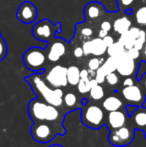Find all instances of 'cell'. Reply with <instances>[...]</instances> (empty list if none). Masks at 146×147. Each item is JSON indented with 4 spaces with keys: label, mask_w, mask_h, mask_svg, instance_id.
I'll return each mask as SVG.
<instances>
[{
    "label": "cell",
    "mask_w": 146,
    "mask_h": 147,
    "mask_svg": "<svg viewBox=\"0 0 146 147\" xmlns=\"http://www.w3.org/2000/svg\"><path fill=\"white\" fill-rule=\"evenodd\" d=\"M71 112L67 107L58 108L38 98L32 99L28 104V114L33 122H48L57 128L59 135H64L66 129L63 127V120L67 113Z\"/></svg>",
    "instance_id": "cell-1"
},
{
    "label": "cell",
    "mask_w": 146,
    "mask_h": 147,
    "mask_svg": "<svg viewBox=\"0 0 146 147\" xmlns=\"http://www.w3.org/2000/svg\"><path fill=\"white\" fill-rule=\"evenodd\" d=\"M24 80L29 84L38 98L58 108L63 107V90L61 88H53L49 86L40 73H34L25 77Z\"/></svg>",
    "instance_id": "cell-2"
},
{
    "label": "cell",
    "mask_w": 146,
    "mask_h": 147,
    "mask_svg": "<svg viewBox=\"0 0 146 147\" xmlns=\"http://www.w3.org/2000/svg\"><path fill=\"white\" fill-rule=\"evenodd\" d=\"M104 109L96 104H84L81 107V121L86 127L97 130L105 125Z\"/></svg>",
    "instance_id": "cell-3"
},
{
    "label": "cell",
    "mask_w": 146,
    "mask_h": 147,
    "mask_svg": "<svg viewBox=\"0 0 146 147\" xmlns=\"http://www.w3.org/2000/svg\"><path fill=\"white\" fill-rule=\"evenodd\" d=\"M46 51L41 47H31L24 52L22 61L29 70L39 72L44 70L46 64Z\"/></svg>",
    "instance_id": "cell-4"
},
{
    "label": "cell",
    "mask_w": 146,
    "mask_h": 147,
    "mask_svg": "<svg viewBox=\"0 0 146 147\" xmlns=\"http://www.w3.org/2000/svg\"><path fill=\"white\" fill-rule=\"evenodd\" d=\"M30 133L33 139L39 143H47L54 139L59 134L56 127L48 122H34L30 128Z\"/></svg>",
    "instance_id": "cell-5"
},
{
    "label": "cell",
    "mask_w": 146,
    "mask_h": 147,
    "mask_svg": "<svg viewBox=\"0 0 146 147\" xmlns=\"http://www.w3.org/2000/svg\"><path fill=\"white\" fill-rule=\"evenodd\" d=\"M135 136V129L129 124L124 125L120 128L111 130L109 136H108V141L110 144L114 146H127L132 143Z\"/></svg>",
    "instance_id": "cell-6"
},
{
    "label": "cell",
    "mask_w": 146,
    "mask_h": 147,
    "mask_svg": "<svg viewBox=\"0 0 146 147\" xmlns=\"http://www.w3.org/2000/svg\"><path fill=\"white\" fill-rule=\"evenodd\" d=\"M67 68L63 65H54L45 74V81L53 88H62L68 85Z\"/></svg>",
    "instance_id": "cell-7"
},
{
    "label": "cell",
    "mask_w": 146,
    "mask_h": 147,
    "mask_svg": "<svg viewBox=\"0 0 146 147\" xmlns=\"http://www.w3.org/2000/svg\"><path fill=\"white\" fill-rule=\"evenodd\" d=\"M123 100L126 102V105H134V106H142L145 102L146 93L143 89L138 85L123 86L120 90Z\"/></svg>",
    "instance_id": "cell-8"
},
{
    "label": "cell",
    "mask_w": 146,
    "mask_h": 147,
    "mask_svg": "<svg viewBox=\"0 0 146 147\" xmlns=\"http://www.w3.org/2000/svg\"><path fill=\"white\" fill-rule=\"evenodd\" d=\"M56 29L57 26L51 23V21H49L48 19H43L33 25L32 35L37 40L48 43L54 38Z\"/></svg>",
    "instance_id": "cell-9"
},
{
    "label": "cell",
    "mask_w": 146,
    "mask_h": 147,
    "mask_svg": "<svg viewBox=\"0 0 146 147\" xmlns=\"http://www.w3.org/2000/svg\"><path fill=\"white\" fill-rule=\"evenodd\" d=\"M128 122L129 115L127 114L125 108L115 111H110V112H108V114L106 115L105 118V125L109 129V131L120 128L124 125H127Z\"/></svg>",
    "instance_id": "cell-10"
},
{
    "label": "cell",
    "mask_w": 146,
    "mask_h": 147,
    "mask_svg": "<svg viewBox=\"0 0 146 147\" xmlns=\"http://www.w3.org/2000/svg\"><path fill=\"white\" fill-rule=\"evenodd\" d=\"M137 65L135 59L129 56L127 51H125L121 56L117 57V67L116 71L119 75L124 76V77H128V76H132L135 74L137 69Z\"/></svg>",
    "instance_id": "cell-11"
},
{
    "label": "cell",
    "mask_w": 146,
    "mask_h": 147,
    "mask_svg": "<svg viewBox=\"0 0 146 147\" xmlns=\"http://www.w3.org/2000/svg\"><path fill=\"white\" fill-rule=\"evenodd\" d=\"M38 11L36 6L30 1H24L20 4L16 12V17L20 22L25 24H31L36 20Z\"/></svg>",
    "instance_id": "cell-12"
},
{
    "label": "cell",
    "mask_w": 146,
    "mask_h": 147,
    "mask_svg": "<svg viewBox=\"0 0 146 147\" xmlns=\"http://www.w3.org/2000/svg\"><path fill=\"white\" fill-rule=\"evenodd\" d=\"M46 56L50 62H57L66 53V43L63 39H52L46 47Z\"/></svg>",
    "instance_id": "cell-13"
},
{
    "label": "cell",
    "mask_w": 146,
    "mask_h": 147,
    "mask_svg": "<svg viewBox=\"0 0 146 147\" xmlns=\"http://www.w3.org/2000/svg\"><path fill=\"white\" fill-rule=\"evenodd\" d=\"M105 13V8L99 2H89L84 8V16L87 21L99 20Z\"/></svg>",
    "instance_id": "cell-14"
},
{
    "label": "cell",
    "mask_w": 146,
    "mask_h": 147,
    "mask_svg": "<svg viewBox=\"0 0 146 147\" xmlns=\"http://www.w3.org/2000/svg\"><path fill=\"white\" fill-rule=\"evenodd\" d=\"M129 124L135 130H143L146 126V108L139 106L129 116Z\"/></svg>",
    "instance_id": "cell-15"
},
{
    "label": "cell",
    "mask_w": 146,
    "mask_h": 147,
    "mask_svg": "<svg viewBox=\"0 0 146 147\" xmlns=\"http://www.w3.org/2000/svg\"><path fill=\"white\" fill-rule=\"evenodd\" d=\"M102 107H103L104 110L107 111V112L125 108L123 101L121 100L119 97L114 96V95H111V96L106 97V98L103 100V102H102Z\"/></svg>",
    "instance_id": "cell-16"
},
{
    "label": "cell",
    "mask_w": 146,
    "mask_h": 147,
    "mask_svg": "<svg viewBox=\"0 0 146 147\" xmlns=\"http://www.w3.org/2000/svg\"><path fill=\"white\" fill-rule=\"evenodd\" d=\"M131 26H132V22H131V20L125 15L116 18L112 23L113 31L119 35L126 32V31H128Z\"/></svg>",
    "instance_id": "cell-17"
},
{
    "label": "cell",
    "mask_w": 146,
    "mask_h": 147,
    "mask_svg": "<svg viewBox=\"0 0 146 147\" xmlns=\"http://www.w3.org/2000/svg\"><path fill=\"white\" fill-rule=\"evenodd\" d=\"M90 43H91V55L101 57L106 53L107 47L105 46L102 38H100V37L92 38L90 39Z\"/></svg>",
    "instance_id": "cell-18"
},
{
    "label": "cell",
    "mask_w": 146,
    "mask_h": 147,
    "mask_svg": "<svg viewBox=\"0 0 146 147\" xmlns=\"http://www.w3.org/2000/svg\"><path fill=\"white\" fill-rule=\"evenodd\" d=\"M116 67H117V58L116 57H108L106 60H104L102 65L98 68L96 72L106 76L107 74L111 73V72L116 71Z\"/></svg>",
    "instance_id": "cell-19"
},
{
    "label": "cell",
    "mask_w": 146,
    "mask_h": 147,
    "mask_svg": "<svg viewBox=\"0 0 146 147\" xmlns=\"http://www.w3.org/2000/svg\"><path fill=\"white\" fill-rule=\"evenodd\" d=\"M67 81L69 85L76 86L80 80V69L76 65L67 67Z\"/></svg>",
    "instance_id": "cell-20"
},
{
    "label": "cell",
    "mask_w": 146,
    "mask_h": 147,
    "mask_svg": "<svg viewBox=\"0 0 146 147\" xmlns=\"http://www.w3.org/2000/svg\"><path fill=\"white\" fill-rule=\"evenodd\" d=\"M126 51V49L124 48L122 44L119 41H114L113 44H111L110 46L107 47L106 53L109 57H119Z\"/></svg>",
    "instance_id": "cell-21"
},
{
    "label": "cell",
    "mask_w": 146,
    "mask_h": 147,
    "mask_svg": "<svg viewBox=\"0 0 146 147\" xmlns=\"http://www.w3.org/2000/svg\"><path fill=\"white\" fill-rule=\"evenodd\" d=\"M63 104L71 111L76 110L78 108V98L76 94H74L73 92H68L63 95Z\"/></svg>",
    "instance_id": "cell-22"
},
{
    "label": "cell",
    "mask_w": 146,
    "mask_h": 147,
    "mask_svg": "<svg viewBox=\"0 0 146 147\" xmlns=\"http://www.w3.org/2000/svg\"><path fill=\"white\" fill-rule=\"evenodd\" d=\"M134 19L137 25L146 29V4L138 7L134 11Z\"/></svg>",
    "instance_id": "cell-23"
},
{
    "label": "cell",
    "mask_w": 146,
    "mask_h": 147,
    "mask_svg": "<svg viewBox=\"0 0 146 147\" xmlns=\"http://www.w3.org/2000/svg\"><path fill=\"white\" fill-rule=\"evenodd\" d=\"M117 41H119V42L124 46V48L126 49V50H129L130 48L134 47V44H135V38L130 34L129 31H126V32L119 35V38Z\"/></svg>",
    "instance_id": "cell-24"
},
{
    "label": "cell",
    "mask_w": 146,
    "mask_h": 147,
    "mask_svg": "<svg viewBox=\"0 0 146 147\" xmlns=\"http://www.w3.org/2000/svg\"><path fill=\"white\" fill-rule=\"evenodd\" d=\"M89 95L93 100H101L104 97V89L100 84H97V85L91 87V89L89 90Z\"/></svg>",
    "instance_id": "cell-25"
},
{
    "label": "cell",
    "mask_w": 146,
    "mask_h": 147,
    "mask_svg": "<svg viewBox=\"0 0 146 147\" xmlns=\"http://www.w3.org/2000/svg\"><path fill=\"white\" fill-rule=\"evenodd\" d=\"M77 90L81 94H85L88 93L89 90L91 89V85H90V78H80L79 82L77 83Z\"/></svg>",
    "instance_id": "cell-26"
},
{
    "label": "cell",
    "mask_w": 146,
    "mask_h": 147,
    "mask_svg": "<svg viewBox=\"0 0 146 147\" xmlns=\"http://www.w3.org/2000/svg\"><path fill=\"white\" fill-rule=\"evenodd\" d=\"M104 62V60L100 57H97V56H94L92 58L89 59L88 61V68H89L90 71H93V72H96L97 69L102 65V63Z\"/></svg>",
    "instance_id": "cell-27"
},
{
    "label": "cell",
    "mask_w": 146,
    "mask_h": 147,
    "mask_svg": "<svg viewBox=\"0 0 146 147\" xmlns=\"http://www.w3.org/2000/svg\"><path fill=\"white\" fill-rule=\"evenodd\" d=\"M146 43V29H141L140 35L135 39V44H134V48H136L137 50L141 51L143 48V46Z\"/></svg>",
    "instance_id": "cell-28"
},
{
    "label": "cell",
    "mask_w": 146,
    "mask_h": 147,
    "mask_svg": "<svg viewBox=\"0 0 146 147\" xmlns=\"http://www.w3.org/2000/svg\"><path fill=\"white\" fill-rule=\"evenodd\" d=\"M105 81L111 86H116L119 83V76L116 72H111L105 76Z\"/></svg>",
    "instance_id": "cell-29"
},
{
    "label": "cell",
    "mask_w": 146,
    "mask_h": 147,
    "mask_svg": "<svg viewBox=\"0 0 146 147\" xmlns=\"http://www.w3.org/2000/svg\"><path fill=\"white\" fill-rule=\"evenodd\" d=\"M80 34H81V36L83 37L85 40H88V39L93 36L94 31L92 28L88 27V26H84V27H82L81 30H80Z\"/></svg>",
    "instance_id": "cell-30"
},
{
    "label": "cell",
    "mask_w": 146,
    "mask_h": 147,
    "mask_svg": "<svg viewBox=\"0 0 146 147\" xmlns=\"http://www.w3.org/2000/svg\"><path fill=\"white\" fill-rule=\"evenodd\" d=\"M6 55H7V45H6L3 37L0 35V61L5 58Z\"/></svg>",
    "instance_id": "cell-31"
},
{
    "label": "cell",
    "mask_w": 146,
    "mask_h": 147,
    "mask_svg": "<svg viewBox=\"0 0 146 147\" xmlns=\"http://www.w3.org/2000/svg\"><path fill=\"white\" fill-rule=\"evenodd\" d=\"M146 73V62L145 61H141L139 64L138 68H137V74H136V79L140 80L141 77Z\"/></svg>",
    "instance_id": "cell-32"
},
{
    "label": "cell",
    "mask_w": 146,
    "mask_h": 147,
    "mask_svg": "<svg viewBox=\"0 0 146 147\" xmlns=\"http://www.w3.org/2000/svg\"><path fill=\"white\" fill-rule=\"evenodd\" d=\"M81 47H82V49H83L84 56H89V55H91V43H90V39L84 41Z\"/></svg>",
    "instance_id": "cell-33"
},
{
    "label": "cell",
    "mask_w": 146,
    "mask_h": 147,
    "mask_svg": "<svg viewBox=\"0 0 146 147\" xmlns=\"http://www.w3.org/2000/svg\"><path fill=\"white\" fill-rule=\"evenodd\" d=\"M100 29L106 31V32H109L112 30V23L108 20H103L100 24Z\"/></svg>",
    "instance_id": "cell-34"
},
{
    "label": "cell",
    "mask_w": 146,
    "mask_h": 147,
    "mask_svg": "<svg viewBox=\"0 0 146 147\" xmlns=\"http://www.w3.org/2000/svg\"><path fill=\"white\" fill-rule=\"evenodd\" d=\"M127 53L129 54V56L132 57L133 59H138L139 57H140V51L137 50L136 48H134V47H132V48H130L129 50H126Z\"/></svg>",
    "instance_id": "cell-35"
},
{
    "label": "cell",
    "mask_w": 146,
    "mask_h": 147,
    "mask_svg": "<svg viewBox=\"0 0 146 147\" xmlns=\"http://www.w3.org/2000/svg\"><path fill=\"white\" fill-rule=\"evenodd\" d=\"M129 32H130V34L132 35L133 37H134L135 39L137 38V37L140 35V32H141V28L137 27V26H131L130 28H129Z\"/></svg>",
    "instance_id": "cell-36"
},
{
    "label": "cell",
    "mask_w": 146,
    "mask_h": 147,
    "mask_svg": "<svg viewBox=\"0 0 146 147\" xmlns=\"http://www.w3.org/2000/svg\"><path fill=\"white\" fill-rule=\"evenodd\" d=\"M73 55L76 57V58H81V57L84 56V52H83V49H82L81 46H77L74 48L73 50Z\"/></svg>",
    "instance_id": "cell-37"
},
{
    "label": "cell",
    "mask_w": 146,
    "mask_h": 147,
    "mask_svg": "<svg viewBox=\"0 0 146 147\" xmlns=\"http://www.w3.org/2000/svg\"><path fill=\"white\" fill-rule=\"evenodd\" d=\"M102 40H103V42H104V44H105L106 47L110 46L111 44L114 43V38H113V36H111V35H109V34H107L105 37H103Z\"/></svg>",
    "instance_id": "cell-38"
},
{
    "label": "cell",
    "mask_w": 146,
    "mask_h": 147,
    "mask_svg": "<svg viewBox=\"0 0 146 147\" xmlns=\"http://www.w3.org/2000/svg\"><path fill=\"white\" fill-rule=\"evenodd\" d=\"M134 0H119V5L122 8H128L133 4Z\"/></svg>",
    "instance_id": "cell-39"
},
{
    "label": "cell",
    "mask_w": 146,
    "mask_h": 147,
    "mask_svg": "<svg viewBox=\"0 0 146 147\" xmlns=\"http://www.w3.org/2000/svg\"><path fill=\"white\" fill-rule=\"evenodd\" d=\"M123 86H131L134 85V79H133L131 76H128V77H125V79L123 80Z\"/></svg>",
    "instance_id": "cell-40"
},
{
    "label": "cell",
    "mask_w": 146,
    "mask_h": 147,
    "mask_svg": "<svg viewBox=\"0 0 146 147\" xmlns=\"http://www.w3.org/2000/svg\"><path fill=\"white\" fill-rule=\"evenodd\" d=\"M94 78H95L96 81L98 82V84H102L103 82H105V76L102 75V74H100V73H97V72L95 73Z\"/></svg>",
    "instance_id": "cell-41"
},
{
    "label": "cell",
    "mask_w": 146,
    "mask_h": 147,
    "mask_svg": "<svg viewBox=\"0 0 146 147\" xmlns=\"http://www.w3.org/2000/svg\"><path fill=\"white\" fill-rule=\"evenodd\" d=\"M136 108H137V106H134V105H126V106H125L126 112H127V114H128L129 116H130V115L134 112Z\"/></svg>",
    "instance_id": "cell-42"
},
{
    "label": "cell",
    "mask_w": 146,
    "mask_h": 147,
    "mask_svg": "<svg viewBox=\"0 0 146 147\" xmlns=\"http://www.w3.org/2000/svg\"><path fill=\"white\" fill-rule=\"evenodd\" d=\"M80 78H89V70L88 69L80 70Z\"/></svg>",
    "instance_id": "cell-43"
},
{
    "label": "cell",
    "mask_w": 146,
    "mask_h": 147,
    "mask_svg": "<svg viewBox=\"0 0 146 147\" xmlns=\"http://www.w3.org/2000/svg\"><path fill=\"white\" fill-rule=\"evenodd\" d=\"M139 81L141 82V88H142L143 91L146 93V73L141 77V79L139 80Z\"/></svg>",
    "instance_id": "cell-44"
},
{
    "label": "cell",
    "mask_w": 146,
    "mask_h": 147,
    "mask_svg": "<svg viewBox=\"0 0 146 147\" xmlns=\"http://www.w3.org/2000/svg\"><path fill=\"white\" fill-rule=\"evenodd\" d=\"M107 34H109V32H106V31L100 29L99 33H98V37H100V38H103V37H105Z\"/></svg>",
    "instance_id": "cell-45"
},
{
    "label": "cell",
    "mask_w": 146,
    "mask_h": 147,
    "mask_svg": "<svg viewBox=\"0 0 146 147\" xmlns=\"http://www.w3.org/2000/svg\"><path fill=\"white\" fill-rule=\"evenodd\" d=\"M141 53H142V55L146 58V43H145V45L143 46V48H142V50H141Z\"/></svg>",
    "instance_id": "cell-46"
},
{
    "label": "cell",
    "mask_w": 146,
    "mask_h": 147,
    "mask_svg": "<svg viewBox=\"0 0 146 147\" xmlns=\"http://www.w3.org/2000/svg\"><path fill=\"white\" fill-rule=\"evenodd\" d=\"M49 147H63L62 145H60V144H54V145H51Z\"/></svg>",
    "instance_id": "cell-47"
},
{
    "label": "cell",
    "mask_w": 146,
    "mask_h": 147,
    "mask_svg": "<svg viewBox=\"0 0 146 147\" xmlns=\"http://www.w3.org/2000/svg\"><path fill=\"white\" fill-rule=\"evenodd\" d=\"M142 131H143V133H144V136H145V138H146V126H145V128L142 130Z\"/></svg>",
    "instance_id": "cell-48"
}]
</instances>
